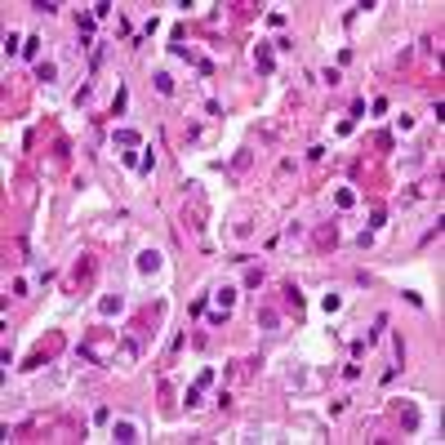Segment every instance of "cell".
I'll return each instance as SVG.
<instances>
[{"label":"cell","instance_id":"cell-1","mask_svg":"<svg viewBox=\"0 0 445 445\" xmlns=\"http://www.w3.org/2000/svg\"><path fill=\"white\" fill-rule=\"evenodd\" d=\"M138 267H142V272H156V267H160V254H142Z\"/></svg>","mask_w":445,"mask_h":445},{"label":"cell","instance_id":"cell-2","mask_svg":"<svg viewBox=\"0 0 445 445\" xmlns=\"http://www.w3.org/2000/svg\"><path fill=\"white\" fill-rule=\"evenodd\" d=\"M116 441H134V427L129 423H116Z\"/></svg>","mask_w":445,"mask_h":445},{"label":"cell","instance_id":"cell-3","mask_svg":"<svg viewBox=\"0 0 445 445\" xmlns=\"http://www.w3.org/2000/svg\"><path fill=\"white\" fill-rule=\"evenodd\" d=\"M156 89H160V94H174V80H169V76L160 71V76H156Z\"/></svg>","mask_w":445,"mask_h":445}]
</instances>
